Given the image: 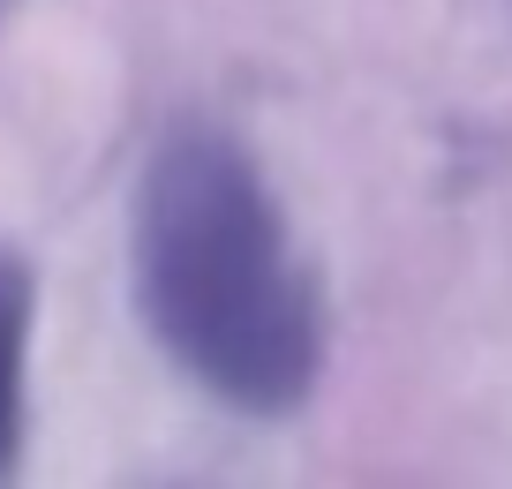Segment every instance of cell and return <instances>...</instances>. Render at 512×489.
<instances>
[{
  "mask_svg": "<svg viewBox=\"0 0 512 489\" xmlns=\"http://www.w3.org/2000/svg\"><path fill=\"white\" fill-rule=\"evenodd\" d=\"M31 324L38 279L16 249H0V482L23 459V414H31Z\"/></svg>",
  "mask_w": 512,
  "mask_h": 489,
  "instance_id": "cell-2",
  "label": "cell"
},
{
  "mask_svg": "<svg viewBox=\"0 0 512 489\" xmlns=\"http://www.w3.org/2000/svg\"><path fill=\"white\" fill-rule=\"evenodd\" d=\"M128 301L151 347L234 414L279 422L324 377V279L256 151L219 121L151 136L128 189Z\"/></svg>",
  "mask_w": 512,
  "mask_h": 489,
  "instance_id": "cell-1",
  "label": "cell"
},
{
  "mask_svg": "<svg viewBox=\"0 0 512 489\" xmlns=\"http://www.w3.org/2000/svg\"><path fill=\"white\" fill-rule=\"evenodd\" d=\"M8 8H16V0H0V16H8Z\"/></svg>",
  "mask_w": 512,
  "mask_h": 489,
  "instance_id": "cell-3",
  "label": "cell"
}]
</instances>
